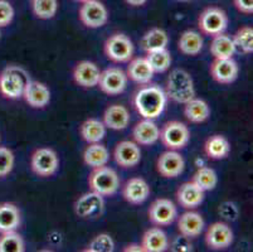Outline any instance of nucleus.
<instances>
[{
    "mask_svg": "<svg viewBox=\"0 0 253 252\" xmlns=\"http://www.w3.org/2000/svg\"><path fill=\"white\" fill-rule=\"evenodd\" d=\"M101 71L97 64L91 61H82L73 69V80L78 86L92 89L98 85Z\"/></svg>",
    "mask_w": 253,
    "mask_h": 252,
    "instance_id": "a211bd4d",
    "label": "nucleus"
},
{
    "mask_svg": "<svg viewBox=\"0 0 253 252\" xmlns=\"http://www.w3.org/2000/svg\"><path fill=\"white\" fill-rule=\"evenodd\" d=\"M178 203L185 209H194L199 207L204 201V191L201 189L194 182H186L181 184L176 192Z\"/></svg>",
    "mask_w": 253,
    "mask_h": 252,
    "instance_id": "aec40b11",
    "label": "nucleus"
},
{
    "mask_svg": "<svg viewBox=\"0 0 253 252\" xmlns=\"http://www.w3.org/2000/svg\"><path fill=\"white\" fill-rule=\"evenodd\" d=\"M14 166V154L10 149L0 147V178L5 177L13 170Z\"/></svg>",
    "mask_w": 253,
    "mask_h": 252,
    "instance_id": "ea45409f",
    "label": "nucleus"
},
{
    "mask_svg": "<svg viewBox=\"0 0 253 252\" xmlns=\"http://www.w3.org/2000/svg\"><path fill=\"white\" fill-rule=\"evenodd\" d=\"M14 18V9L6 0H0V28L6 27Z\"/></svg>",
    "mask_w": 253,
    "mask_h": 252,
    "instance_id": "79ce46f5",
    "label": "nucleus"
},
{
    "mask_svg": "<svg viewBox=\"0 0 253 252\" xmlns=\"http://www.w3.org/2000/svg\"><path fill=\"white\" fill-rule=\"evenodd\" d=\"M234 46L243 53L251 54L253 52V29L252 27H242L237 31L233 38Z\"/></svg>",
    "mask_w": 253,
    "mask_h": 252,
    "instance_id": "4c0bfd02",
    "label": "nucleus"
},
{
    "mask_svg": "<svg viewBox=\"0 0 253 252\" xmlns=\"http://www.w3.org/2000/svg\"><path fill=\"white\" fill-rule=\"evenodd\" d=\"M167 97L178 103H186L195 96L194 82L185 69L175 68L170 72L167 81Z\"/></svg>",
    "mask_w": 253,
    "mask_h": 252,
    "instance_id": "f03ea898",
    "label": "nucleus"
},
{
    "mask_svg": "<svg viewBox=\"0 0 253 252\" xmlns=\"http://www.w3.org/2000/svg\"><path fill=\"white\" fill-rule=\"evenodd\" d=\"M178 216L175 204L167 198H159L149 208V218L156 226H169Z\"/></svg>",
    "mask_w": 253,
    "mask_h": 252,
    "instance_id": "9b49d317",
    "label": "nucleus"
},
{
    "mask_svg": "<svg viewBox=\"0 0 253 252\" xmlns=\"http://www.w3.org/2000/svg\"><path fill=\"white\" fill-rule=\"evenodd\" d=\"M146 59H148V62L150 63L154 73L165 72V71L170 67V64H171V55H170V52L167 48H165V50L148 53Z\"/></svg>",
    "mask_w": 253,
    "mask_h": 252,
    "instance_id": "e433bc0d",
    "label": "nucleus"
},
{
    "mask_svg": "<svg viewBox=\"0 0 253 252\" xmlns=\"http://www.w3.org/2000/svg\"><path fill=\"white\" fill-rule=\"evenodd\" d=\"M20 225V213L17 205L11 203L0 204V232L15 231Z\"/></svg>",
    "mask_w": 253,
    "mask_h": 252,
    "instance_id": "c85d7f7f",
    "label": "nucleus"
},
{
    "mask_svg": "<svg viewBox=\"0 0 253 252\" xmlns=\"http://www.w3.org/2000/svg\"><path fill=\"white\" fill-rule=\"evenodd\" d=\"M123 196L130 204H141L150 196V187L142 178H131L124 186Z\"/></svg>",
    "mask_w": 253,
    "mask_h": 252,
    "instance_id": "6ab92c4d",
    "label": "nucleus"
},
{
    "mask_svg": "<svg viewBox=\"0 0 253 252\" xmlns=\"http://www.w3.org/2000/svg\"><path fill=\"white\" fill-rule=\"evenodd\" d=\"M114 158L121 168H134L141 160V150L136 143L124 140L115 148Z\"/></svg>",
    "mask_w": 253,
    "mask_h": 252,
    "instance_id": "dca6fc26",
    "label": "nucleus"
},
{
    "mask_svg": "<svg viewBox=\"0 0 253 252\" xmlns=\"http://www.w3.org/2000/svg\"><path fill=\"white\" fill-rule=\"evenodd\" d=\"M169 43V37L167 32L160 28H153L145 33L141 39V46L148 53L155 52V50H165Z\"/></svg>",
    "mask_w": 253,
    "mask_h": 252,
    "instance_id": "7c9ffc66",
    "label": "nucleus"
},
{
    "mask_svg": "<svg viewBox=\"0 0 253 252\" xmlns=\"http://www.w3.org/2000/svg\"><path fill=\"white\" fill-rule=\"evenodd\" d=\"M233 4L238 11L251 15L253 13V0H233Z\"/></svg>",
    "mask_w": 253,
    "mask_h": 252,
    "instance_id": "c03bdc74",
    "label": "nucleus"
},
{
    "mask_svg": "<svg viewBox=\"0 0 253 252\" xmlns=\"http://www.w3.org/2000/svg\"><path fill=\"white\" fill-rule=\"evenodd\" d=\"M103 124L112 130H124L130 124V112L125 106L119 103L109 106L103 114Z\"/></svg>",
    "mask_w": 253,
    "mask_h": 252,
    "instance_id": "4be33fe9",
    "label": "nucleus"
},
{
    "mask_svg": "<svg viewBox=\"0 0 253 252\" xmlns=\"http://www.w3.org/2000/svg\"><path fill=\"white\" fill-rule=\"evenodd\" d=\"M80 133H81L82 139L88 144L100 143L106 135V126L100 120L88 119L81 125Z\"/></svg>",
    "mask_w": 253,
    "mask_h": 252,
    "instance_id": "473e14b6",
    "label": "nucleus"
},
{
    "mask_svg": "<svg viewBox=\"0 0 253 252\" xmlns=\"http://www.w3.org/2000/svg\"><path fill=\"white\" fill-rule=\"evenodd\" d=\"M204 219L198 212H185L178 219V230L181 235L195 239L204 230Z\"/></svg>",
    "mask_w": 253,
    "mask_h": 252,
    "instance_id": "5701e85b",
    "label": "nucleus"
},
{
    "mask_svg": "<svg viewBox=\"0 0 253 252\" xmlns=\"http://www.w3.org/2000/svg\"><path fill=\"white\" fill-rule=\"evenodd\" d=\"M176 1H181V3H190L193 0H176Z\"/></svg>",
    "mask_w": 253,
    "mask_h": 252,
    "instance_id": "de8ad7c7",
    "label": "nucleus"
},
{
    "mask_svg": "<svg viewBox=\"0 0 253 252\" xmlns=\"http://www.w3.org/2000/svg\"><path fill=\"white\" fill-rule=\"evenodd\" d=\"M233 242V232L227 223L215 222L207 230L206 244L209 249L219 251L228 249Z\"/></svg>",
    "mask_w": 253,
    "mask_h": 252,
    "instance_id": "ddd939ff",
    "label": "nucleus"
},
{
    "mask_svg": "<svg viewBox=\"0 0 253 252\" xmlns=\"http://www.w3.org/2000/svg\"><path fill=\"white\" fill-rule=\"evenodd\" d=\"M78 15H80V20L82 22V24L91 29L103 27L109 20L107 8L98 0H88V1L82 3Z\"/></svg>",
    "mask_w": 253,
    "mask_h": 252,
    "instance_id": "1a4fd4ad",
    "label": "nucleus"
},
{
    "mask_svg": "<svg viewBox=\"0 0 253 252\" xmlns=\"http://www.w3.org/2000/svg\"><path fill=\"white\" fill-rule=\"evenodd\" d=\"M178 48L185 55H197L203 50V38L198 32L185 31L179 38Z\"/></svg>",
    "mask_w": 253,
    "mask_h": 252,
    "instance_id": "2f4dec72",
    "label": "nucleus"
},
{
    "mask_svg": "<svg viewBox=\"0 0 253 252\" xmlns=\"http://www.w3.org/2000/svg\"><path fill=\"white\" fill-rule=\"evenodd\" d=\"M25 245L22 236L15 231L3 232L0 237V252H24Z\"/></svg>",
    "mask_w": 253,
    "mask_h": 252,
    "instance_id": "c9c22d12",
    "label": "nucleus"
},
{
    "mask_svg": "<svg viewBox=\"0 0 253 252\" xmlns=\"http://www.w3.org/2000/svg\"><path fill=\"white\" fill-rule=\"evenodd\" d=\"M88 184L91 191L101 194L102 197H109L119 191L120 179L112 168L102 165L93 168L88 177Z\"/></svg>",
    "mask_w": 253,
    "mask_h": 252,
    "instance_id": "7ed1b4c3",
    "label": "nucleus"
},
{
    "mask_svg": "<svg viewBox=\"0 0 253 252\" xmlns=\"http://www.w3.org/2000/svg\"><path fill=\"white\" fill-rule=\"evenodd\" d=\"M127 78L139 85H148L154 77V71L146 58H135L127 67Z\"/></svg>",
    "mask_w": 253,
    "mask_h": 252,
    "instance_id": "393cba45",
    "label": "nucleus"
},
{
    "mask_svg": "<svg viewBox=\"0 0 253 252\" xmlns=\"http://www.w3.org/2000/svg\"><path fill=\"white\" fill-rule=\"evenodd\" d=\"M103 207H105V201L102 196L91 191L76 201L75 212L80 218L87 219L101 214Z\"/></svg>",
    "mask_w": 253,
    "mask_h": 252,
    "instance_id": "f8f14e48",
    "label": "nucleus"
},
{
    "mask_svg": "<svg viewBox=\"0 0 253 252\" xmlns=\"http://www.w3.org/2000/svg\"><path fill=\"white\" fill-rule=\"evenodd\" d=\"M204 151L209 159L220 160L228 156L231 151V144L223 135H213L204 144Z\"/></svg>",
    "mask_w": 253,
    "mask_h": 252,
    "instance_id": "cd10ccee",
    "label": "nucleus"
},
{
    "mask_svg": "<svg viewBox=\"0 0 253 252\" xmlns=\"http://www.w3.org/2000/svg\"><path fill=\"white\" fill-rule=\"evenodd\" d=\"M184 116L186 120L194 124H201L208 120L209 115H211V108L209 105L204 100L201 99H192L186 103H184Z\"/></svg>",
    "mask_w": 253,
    "mask_h": 252,
    "instance_id": "a878e982",
    "label": "nucleus"
},
{
    "mask_svg": "<svg viewBox=\"0 0 253 252\" xmlns=\"http://www.w3.org/2000/svg\"><path fill=\"white\" fill-rule=\"evenodd\" d=\"M28 75L19 67L10 66L0 73V92L8 99H19L23 96Z\"/></svg>",
    "mask_w": 253,
    "mask_h": 252,
    "instance_id": "20e7f679",
    "label": "nucleus"
},
{
    "mask_svg": "<svg viewBox=\"0 0 253 252\" xmlns=\"http://www.w3.org/2000/svg\"><path fill=\"white\" fill-rule=\"evenodd\" d=\"M115 250V242L112 237L107 233H100L93 237L89 242L86 251L88 252H112Z\"/></svg>",
    "mask_w": 253,
    "mask_h": 252,
    "instance_id": "58836bf2",
    "label": "nucleus"
},
{
    "mask_svg": "<svg viewBox=\"0 0 253 252\" xmlns=\"http://www.w3.org/2000/svg\"><path fill=\"white\" fill-rule=\"evenodd\" d=\"M218 212L223 218L228 219V221H236L239 214L238 208L233 202H223L218 208Z\"/></svg>",
    "mask_w": 253,
    "mask_h": 252,
    "instance_id": "37998d69",
    "label": "nucleus"
},
{
    "mask_svg": "<svg viewBox=\"0 0 253 252\" xmlns=\"http://www.w3.org/2000/svg\"><path fill=\"white\" fill-rule=\"evenodd\" d=\"M124 251L128 252V251H136V252H142L144 251V249H142V246H140V245H128L127 247H125L124 249Z\"/></svg>",
    "mask_w": 253,
    "mask_h": 252,
    "instance_id": "49530a36",
    "label": "nucleus"
},
{
    "mask_svg": "<svg viewBox=\"0 0 253 252\" xmlns=\"http://www.w3.org/2000/svg\"><path fill=\"white\" fill-rule=\"evenodd\" d=\"M125 1L131 6H142L146 4L148 0H125Z\"/></svg>",
    "mask_w": 253,
    "mask_h": 252,
    "instance_id": "a18cd8bd",
    "label": "nucleus"
},
{
    "mask_svg": "<svg viewBox=\"0 0 253 252\" xmlns=\"http://www.w3.org/2000/svg\"><path fill=\"white\" fill-rule=\"evenodd\" d=\"M32 170L38 177L47 178L56 174L59 166V159L57 152L50 148H39L32 154Z\"/></svg>",
    "mask_w": 253,
    "mask_h": 252,
    "instance_id": "6e6552de",
    "label": "nucleus"
},
{
    "mask_svg": "<svg viewBox=\"0 0 253 252\" xmlns=\"http://www.w3.org/2000/svg\"><path fill=\"white\" fill-rule=\"evenodd\" d=\"M192 182H194L198 187L201 189H203L204 192L211 191L217 187L218 183V177L217 173L211 168L208 166H202L195 172L194 177H193Z\"/></svg>",
    "mask_w": 253,
    "mask_h": 252,
    "instance_id": "72a5a7b5",
    "label": "nucleus"
},
{
    "mask_svg": "<svg viewBox=\"0 0 253 252\" xmlns=\"http://www.w3.org/2000/svg\"><path fill=\"white\" fill-rule=\"evenodd\" d=\"M132 136L137 145L149 147V145L155 144L159 140L160 129L151 119H144L134 126Z\"/></svg>",
    "mask_w": 253,
    "mask_h": 252,
    "instance_id": "412c9836",
    "label": "nucleus"
},
{
    "mask_svg": "<svg viewBox=\"0 0 253 252\" xmlns=\"http://www.w3.org/2000/svg\"><path fill=\"white\" fill-rule=\"evenodd\" d=\"M198 27L202 33L207 36H217L224 33L228 27V17L223 9L218 6H209L204 9L198 19Z\"/></svg>",
    "mask_w": 253,
    "mask_h": 252,
    "instance_id": "39448f33",
    "label": "nucleus"
},
{
    "mask_svg": "<svg viewBox=\"0 0 253 252\" xmlns=\"http://www.w3.org/2000/svg\"><path fill=\"white\" fill-rule=\"evenodd\" d=\"M156 168L164 178H176L184 172L185 161L176 150H168L159 156Z\"/></svg>",
    "mask_w": 253,
    "mask_h": 252,
    "instance_id": "4468645a",
    "label": "nucleus"
},
{
    "mask_svg": "<svg viewBox=\"0 0 253 252\" xmlns=\"http://www.w3.org/2000/svg\"><path fill=\"white\" fill-rule=\"evenodd\" d=\"M170 250L174 252H190L193 251V245L189 237L180 233V235L175 236L170 242Z\"/></svg>",
    "mask_w": 253,
    "mask_h": 252,
    "instance_id": "a19ab883",
    "label": "nucleus"
},
{
    "mask_svg": "<svg viewBox=\"0 0 253 252\" xmlns=\"http://www.w3.org/2000/svg\"><path fill=\"white\" fill-rule=\"evenodd\" d=\"M103 50H105L106 57L111 59L112 62L124 63V62H128L132 58L134 45L125 34L115 33L105 42Z\"/></svg>",
    "mask_w": 253,
    "mask_h": 252,
    "instance_id": "423d86ee",
    "label": "nucleus"
},
{
    "mask_svg": "<svg viewBox=\"0 0 253 252\" xmlns=\"http://www.w3.org/2000/svg\"><path fill=\"white\" fill-rule=\"evenodd\" d=\"M32 10L39 19H52L58 10L57 0H32Z\"/></svg>",
    "mask_w": 253,
    "mask_h": 252,
    "instance_id": "f704fd0d",
    "label": "nucleus"
},
{
    "mask_svg": "<svg viewBox=\"0 0 253 252\" xmlns=\"http://www.w3.org/2000/svg\"><path fill=\"white\" fill-rule=\"evenodd\" d=\"M141 246L145 252H164L169 249V240L162 228L154 227L144 233Z\"/></svg>",
    "mask_w": 253,
    "mask_h": 252,
    "instance_id": "b1692460",
    "label": "nucleus"
},
{
    "mask_svg": "<svg viewBox=\"0 0 253 252\" xmlns=\"http://www.w3.org/2000/svg\"><path fill=\"white\" fill-rule=\"evenodd\" d=\"M167 99L164 90L156 85H150L142 87L135 94L134 105L140 116L154 120L163 114Z\"/></svg>",
    "mask_w": 253,
    "mask_h": 252,
    "instance_id": "f257e3e1",
    "label": "nucleus"
},
{
    "mask_svg": "<svg viewBox=\"0 0 253 252\" xmlns=\"http://www.w3.org/2000/svg\"><path fill=\"white\" fill-rule=\"evenodd\" d=\"M127 75L123 69L117 67H110L101 72L97 86L106 95L116 96L125 91L127 87Z\"/></svg>",
    "mask_w": 253,
    "mask_h": 252,
    "instance_id": "9d476101",
    "label": "nucleus"
},
{
    "mask_svg": "<svg viewBox=\"0 0 253 252\" xmlns=\"http://www.w3.org/2000/svg\"><path fill=\"white\" fill-rule=\"evenodd\" d=\"M110 159V152L105 145L100 143H92L86 148L84 152V161L91 168H97L107 164Z\"/></svg>",
    "mask_w": 253,
    "mask_h": 252,
    "instance_id": "c756f323",
    "label": "nucleus"
},
{
    "mask_svg": "<svg viewBox=\"0 0 253 252\" xmlns=\"http://www.w3.org/2000/svg\"><path fill=\"white\" fill-rule=\"evenodd\" d=\"M236 46H234L233 39L224 33L213 36L211 43V55L217 59L232 58L236 53Z\"/></svg>",
    "mask_w": 253,
    "mask_h": 252,
    "instance_id": "bb28decb",
    "label": "nucleus"
},
{
    "mask_svg": "<svg viewBox=\"0 0 253 252\" xmlns=\"http://www.w3.org/2000/svg\"><path fill=\"white\" fill-rule=\"evenodd\" d=\"M239 73V67L233 58H223L211 62V76L213 80L222 85H229L237 80Z\"/></svg>",
    "mask_w": 253,
    "mask_h": 252,
    "instance_id": "2eb2a0df",
    "label": "nucleus"
},
{
    "mask_svg": "<svg viewBox=\"0 0 253 252\" xmlns=\"http://www.w3.org/2000/svg\"><path fill=\"white\" fill-rule=\"evenodd\" d=\"M159 139L169 150H180L189 143L190 131L180 121H168L160 130Z\"/></svg>",
    "mask_w": 253,
    "mask_h": 252,
    "instance_id": "0eeeda50",
    "label": "nucleus"
},
{
    "mask_svg": "<svg viewBox=\"0 0 253 252\" xmlns=\"http://www.w3.org/2000/svg\"><path fill=\"white\" fill-rule=\"evenodd\" d=\"M78 3H84V1H88V0H76Z\"/></svg>",
    "mask_w": 253,
    "mask_h": 252,
    "instance_id": "09e8293b",
    "label": "nucleus"
},
{
    "mask_svg": "<svg viewBox=\"0 0 253 252\" xmlns=\"http://www.w3.org/2000/svg\"><path fill=\"white\" fill-rule=\"evenodd\" d=\"M23 97L29 106L34 108H43L49 103L50 91L44 83L28 80L25 83Z\"/></svg>",
    "mask_w": 253,
    "mask_h": 252,
    "instance_id": "f3484780",
    "label": "nucleus"
}]
</instances>
